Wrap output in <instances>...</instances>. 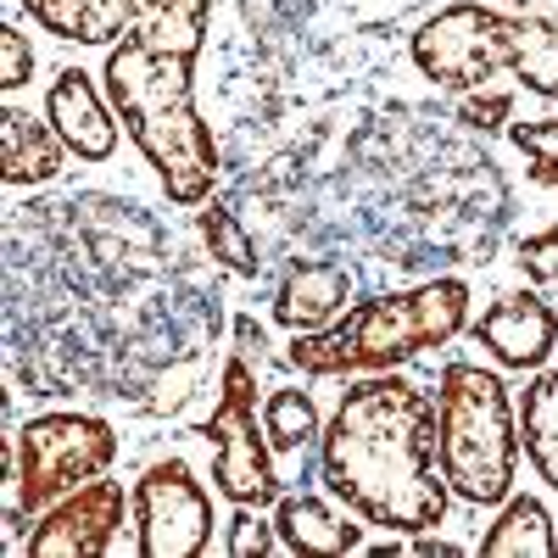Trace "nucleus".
<instances>
[{
    "label": "nucleus",
    "instance_id": "20",
    "mask_svg": "<svg viewBox=\"0 0 558 558\" xmlns=\"http://www.w3.org/2000/svg\"><path fill=\"white\" fill-rule=\"evenodd\" d=\"M196 229H202V241H207V252H213V263H223L229 274H257V241L246 235V223L229 213L223 202H202V213H196Z\"/></svg>",
    "mask_w": 558,
    "mask_h": 558
},
{
    "label": "nucleus",
    "instance_id": "21",
    "mask_svg": "<svg viewBox=\"0 0 558 558\" xmlns=\"http://www.w3.org/2000/svg\"><path fill=\"white\" fill-rule=\"evenodd\" d=\"M508 140H514V151L525 157L531 179L558 191V112L553 118H531V123H508Z\"/></svg>",
    "mask_w": 558,
    "mask_h": 558
},
{
    "label": "nucleus",
    "instance_id": "1",
    "mask_svg": "<svg viewBox=\"0 0 558 558\" xmlns=\"http://www.w3.org/2000/svg\"><path fill=\"white\" fill-rule=\"evenodd\" d=\"M318 475L341 508L391 536L441 531L452 486L436 447V397L408 375H352L318 436Z\"/></svg>",
    "mask_w": 558,
    "mask_h": 558
},
{
    "label": "nucleus",
    "instance_id": "24",
    "mask_svg": "<svg viewBox=\"0 0 558 558\" xmlns=\"http://www.w3.org/2000/svg\"><path fill=\"white\" fill-rule=\"evenodd\" d=\"M520 268H525V279H536V286H558V218L520 241Z\"/></svg>",
    "mask_w": 558,
    "mask_h": 558
},
{
    "label": "nucleus",
    "instance_id": "5",
    "mask_svg": "<svg viewBox=\"0 0 558 558\" xmlns=\"http://www.w3.org/2000/svg\"><path fill=\"white\" fill-rule=\"evenodd\" d=\"M118 430L96 413H39L7 441V531L23 536L57 497L112 470Z\"/></svg>",
    "mask_w": 558,
    "mask_h": 558
},
{
    "label": "nucleus",
    "instance_id": "14",
    "mask_svg": "<svg viewBox=\"0 0 558 558\" xmlns=\"http://www.w3.org/2000/svg\"><path fill=\"white\" fill-rule=\"evenodd\" d=\"M274 531H279V547L286 553H324V558L363 553V520L352 508L341 514V508L318 492H279Z\"/></svg>",
    "mask_w": 558,
    "mask_h": 558
},
{
    "label": "nucleus",
    "instance_id": "7",
    "mask_svg": "<svg viewBox=\"0 0 558 558\" xmlns=\"http://www.w3.org/2000/svg\"><path fill=\"white\" fill-rule=\"evenodd\" d=\"M207 452H213V486L229 502H246V508H274L286 481L274 470V441L263 430V408H257V368L246 357V347L223 363V380H218V402L207 413Z\"/></svg>",
    "mask_w": 558,
    "mask_h": 558
},
{
    "label": "nucleus",
    "instance_id": "13",
    "mask_svg": "<svg viewBox=\"0 0 558 558\" xmlns=\"http://www.w3.org/2000/svg\"><path fill=\"white\" fill-rule=\"evenodd\" d=\"M352 307V268L336 257H296L274 286V318L291 336L302 330H324Z\"/></svg>",
    "mask_w": 558,
    "mask_h": 558
},
{
    "label": "nucleus",
    "instance_id": "26",
    "mask_svg": "<svg viewBox=\"0 0 558 558\" xmlns=\"http://www.w3.org/2000/svg\"><path fill=\"white\" fill-rule=\"evenodd\" d=\"M413 553H418V558H458L463 547L447 542V536H436V531H425V536H413Z\"/></svg>",
    "mask_w": 558,
    "mask_h": 558
},
{
    "label": "nucleus",
    "instance_id": "10",
    "mask_svg": "<svg viewBox=\"0 0 558 558\" xmlns=\"http://www.w3.org/2000/svg\"><path fill=\"white\" fill-rule=\"evenodd\" d=\"M123 514H129L123 486L96 475L45 508L23 536V553L28 558H107L123 531Z\"/></svg>",
    "mask_w": 558,
    "mask_h": 558
},
{
    "label": "nucleus",
    "instance_id": "15",
    "mask_svg": "<svg viewBox=\"0 0 558 558\" xmlns=\"http://www.w3.org/2000/svg\"><path fill=\"white\" fill-rule=\"evenodd\" d=\"M62 157H73L62 146V134L51 129V118H34L23 107L0 112V179L12 191H34V184H51L62 173Z\"/></svg>",
    "mask_w": 558,
    "mask_h": 558
},
{
    "label": "nucleus",
    "instance_id": "4",
    "mask_svg": "<svg viewBox=\"0 0 558 558\" xmlns=\"http://www.w3.org/2000/svg\"><path fill=\"white\" fill-rule=\"evenodd\" d=\"M436 447L458 502L497 508L520 481V402L497 368L452 357L436 380Z\"/></svg>",
    "mask_w": 558,
    "mask_h": 558
},
{
    "label": "nucleus",
    "instance_id": "18",
    "mask_svg": "<svg viewBox=\"0 0 558 558\" xmlns=\"http://www.w3.org/2000/svg\"><path fill=\"white\" fill-rule=\"evenodd\" d=\"M520 447L547 492H558V368H536L520 397Z\"/></svg>",
    "mask_w": 558,
    "mask_h": 558
},
{
    "label": "nucleus",
    "instance_id": "3",
    "mask_svg": "<svg viewBox=\"0 0 558 558\" xmlns=\"http://www.w3.org/2000/svg\"><path fill=\"white\" fill-rule=\"evenodd\" d=\"M470 330V286L452 274L425 279L408 291H375L357 296L336 324L291 336V363L307 380H352V375H386L430 347H447Z\"/></svg>",
    "mask_w": 558,
    "mask_h": 558
},
{
    "label": "nucleus",
    "instance_id": "23",
    "mask_svg": "<svg viewBox=\"0 0 558 558\" xmlns=\"http://www.w3.org/2000/svg\"><path fill=\"white\" fill-rule=\"evenodd\" d=\"M34 78V45H28V34L17 28V23H7L0 28V89H23Z\"/></svg>",
    "mask_w": 558,
    "mask_h": 558
},
{
    "label": "nucleus",
    "instance_id": "6",
    "mask_svg": "<svg viewBox=\"0 0 558 558\" xmlns=\"http://www.w3.org/2000/svg\"><path fill=\"white\" fill-rule=\"evenodd\" d=\"M17 7L62 45L151 39L179 57H202L213 23V0H17Z\"/></svg>",
    "mask_w": 558,
    "mask_h": 558
},
{
    "label": "nucleus",
    "instance_id": "19",
    "mask_svg": "<svg viewBox=\"0 0 558 558\" xmlns=\"http://www.w3.org/2000/svg\"><path fill=\"white\" fill-rule=\"evenodd\" d=\"M263 430H268L274 452H307V447L324 436V418H318L313 391H302V386H274V391L263 397Z\"/></svg>",
    "mask_w": 558,
    "mask_h": 558
},
{
    "label": "nucleus",
    "instance_id": "27",
    "mask_svg": "<svg viewBox=\"0 0 558 558\" xmlns=\"http://www.w3.org/2000/svg\"><path fill=\"white\" fill-rule=\"evenodd\" d=\"M502 7H514V12H547V7H558V0H502Z\"/></svg>",
    "mask_w": 558,
    "mask_h": 558
},
{
    "label": "nucleus",
    "instance_id": "16",
    "mask_svg": "<svg viewBox=\"0 0 558 558\" xmlns=\"http://www.w3.org/2000/svg\"><path fill=\"white\" fill-rule=\"evenodd\" d=\"M486 558H558V520L547 514V502L531 492H508L497 502V520L481 536Z\"/></svg>",
    "mask_w": 558,
    "mask_h": 558
},
{
    "label": "nucleus",
    "instance_id": "25",
    "mask_svg": "<svg viewBox=\"0 0 558 558\" xmlns=\"http://www.w3.org/2000/svg\"><path fill=\"white\" fill-rule=\"evenodd\" d=\"M470 129H502V123H514V89H470V101H463V112H458Z\"/></svg>",
    "mask_w": 558,
    "mask_h": 558
},
{
    "label": "nucleus",
    "instance_id": "2",
    "mask_svg": "<svg viewBox=\"0 0 558 558\" xmlns=\"http://www.w3.org/2000/svg\"><path fill=\"white\" fill-rule=\"evenodd\" d=\"M101 84L168 202L202 207L218 184V140L196 112V57L162 51L151 39H118L107 45Z\"/></svg>",
    "mask_w": 558,
    "mask_h": 558
},
{
    "label": "nucleus",
    "instance_id": "17",
    "mask_svg": "<svg viewBox=\"0 0 558 558\" xmlns=\"http://www.w3.org/2000/svg\"><path fill=\"white\" fill-rule=\"evenodd\" d=\"M508 73L531 96L558 101V17H547V12L508 17Z\"/></svg>",
    "mask_w": 558,
    "mask_h": 558
},
{
    "label": "nucleus",
    "instance_id": "22",
    "mask_svg": "<svg viewBox=\"0 0 558 558\" xmlns=\"http://www.w3.org/2000/svg\"><path fill=\"white\" fill-rule=\"evenodd\" d=\"M229 558H268L274 547H279V531H274V514L263 520L257 508H246V502H235V514L223 520V542H218Z\"/></svg>",
    "mask_w": 558,
    "mask_h": 558
},
{
    "label": "nucleus",
    "instance_id": "12",
    "mask_svg": "<svg viewBox=\"0 0 558 558\" xmlns=\"http://www.w3.org/2000/svg\"><path fill=\"white\" fill-rule=\"evenodd\" d=\"M45 118L78 162H107L118 151V107L107 84H96L84 68H62L45 84Z\"/></svg>",
    "mask_w": 558,
    "mask_h": 558
},
{
    "label": "nucleus",
    "instance_id": "11",
    "mask_svg": "<svg viewBox=\"0 0 558 558\" xmlns=\"http://www.w3.org/2000/svg\"><path fill=\"white\" fill-rule=\"evenodd\" d=\"M470 336L508 375H536L558 347V313L536 291H502L481 307V318H470Z\"/></svg>",
    "mask_w": 558,
    "mask_h": 558
},
{
    "label": "nucleus",
    "instance_id": "9",
    "mask_svg": "<svg viewBox=\"0 0 558 558\" xmlns=\"http://www.w3.org/2000/svg\"><path fill=\"white\" fill-rule=\"evenodd\" d=\"M129 520L140 558H202L213 547V531H223L207 486L184 458H157L151 470H140L129 492Z\"/></svg>",
    "mask_w": 558,
    "mask_h": 558
},
{
    "label": "nucleus",
    "instance_id": "8",
    "mask_svg": "<svg viewBox=\"0 0 558 558\" xmlns=\"http://www.w3.org/2000/svg\"><path fill=\"white\" fill-rule=\"evenodd\" d=\"M508 17L514 12L481 7V0H452V7H441L436 17L413 28V45H408L413 68L436 89L470 96V89L508 73Z\"/></svg>",
    "mask_w": 558,
    "mask_h": 558
}]
</instances>
